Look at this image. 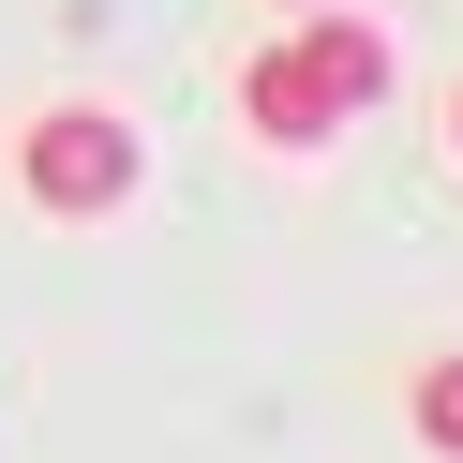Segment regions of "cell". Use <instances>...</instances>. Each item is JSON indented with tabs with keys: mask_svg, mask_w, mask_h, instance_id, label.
Returning <instances> with one entry per match:
<instances>
[{
	"mask_svg": "<svg viewBox=\"0 0 463 463\" xmlns=\"http://www.w3.org/2000/svg\"><path fill=\"white\" fill-rule=\"evenodd\" d=\"M15 194L61 224H105L150 194V135L120 120V105H45V120H15Z\"/></svg>",
	"mask_w": 463,
	"mask_h": 463,
	"instance_id": "obj_1",
	"label": "cell"
},
{
	"mask_svg": "<svg viewBox=\"0 0 463 463\" xmlns=\"http://www.w3.org/2000/svg\"><path fill=\"white\" fill-rule=\"evenodd\" d=\"M284 45H299V75H314V105H329V120L389 105V31H373V15H329V0H314V31H284Z\"/></svg>",
	"mask_w": 463,
	"mask_h": 463,
	"instance_id": "obj_2",
	"label": "cell"
},
{
	"mask_svg": "<svg viewBox=\"0 0 463 463\" xmlns=\"http://www.w3.org/2000/svg\"><path fill=\"white\" fill-rule=\"evenodd\" d=\"M240 120L269 135V150H329V135H344L329 105H314V75H299V45H284V31H269V45L240 61Z\"/></svg>",
	"mask_w": 463,
	"mask_h": 463,
	"instance_id": "obj_3",
	"label": "cell"
},
{
	"mask_svg": "<svg viewBox=\"0 0 463 463\" xmlns=\"http://www.w3.org/2000/svg\"><path fill=\"white\" fill-rule=\"evenodd\" d=\"M403 433H419L433 463H463V344H433V359L403 373Z\"/></svg>",
	"mask_w": 463,
	"mask_h": 463,
	"instance_id": "obj_4",
	"label": "cell"
},
{
	"mask_svg": "<svg viewBox=\"0 0 463 463\" xmlns=\"http://www.w3.org/2000/svg\"><path fill=\"white\" fill-rule=\"evenodd\" d=\"M449 150H463V90H449Z\"/></svg>",
	"mask_w": 463,
	"mask_h": 463,
	"instance_id": "obj_5",
	"label": "cell"
},
{
	"mask_svg": "<svg viewBox=\"0 0 463 463\" xmlns=\"http://www.w3.org/2000/svg\"><path fill=\"white\" fill-rule=\"evenodd\" d=\"M284 15H314V0H284Z\"/></svg>",
	"mask_w": 463,
	"mask_h": 463,
	"instance_id": "obj_6",
	"label": "cell"
}]
</instances>
